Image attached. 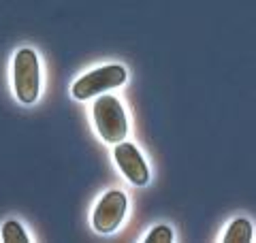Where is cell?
I'll return each mask as SVG.
<instances>
[{
    "mask_svg": "<svg viewBox=\"0 0 256 243\" xmlns=\"http://www.w3.org/2000/svg\"><path fill=\"white\" fill-rule=\"evenodd\" d=\"M13 90L18 100L34 104L41 94V62L34 50L22 47L13 58Z\"/></svg>",
    "mask_w": 256,
    "mask_h": 243,
    "instance_id": "1",
    "label": "cell"
},
{
    "mask_svg": "<svg viewBox=\"0 0 256 243\" xmlns=\"http://www.w3.org/2000/svg\"><path fill=\"white\" fill-rule=\"evenodd\" d=\"M92 120L96 126V132L102 141L116 145L126 139L128 134V118L116 96H98L92 104Z\"/></svg>",
    "mask_w": 256,
    "mask_h": 243,
    "instance_id": "2",
    "label": "cell"
},
{
    "mask_svg": "<svg viewBox=\"0 0 256 243\" xmlns=\"http://www.w3.org/2000/svg\"><path fill=\"white\" fill-rule=\"evenodd\" d=\"M128 79V72L122 64H105L100 68H94L90 72L79 77L73 88H70V94L77 100H88L92 96H100L114 88L124 86Z\"/></svg>",
    "mask_w": 256,
    "mask_h": 243,
    "instance_id": "3",
    "label": "cell"
},
{
    "mask_svg": "<svg viewBox=\"0 0 256 243\" xmlns=\"http://www.w3.org/2000/svg\"><path fill=\"white\" fill-rule=\"evenodd\" d=\"M128 209V198L122 190H109L96 202L92 212V228L96 232L109 234L122 224Z\"/></svg>",
    "mask_w": 256,
    "mask_h": 243,
    "instance_id": "4",
    "label": "cell"
},
{
    "mask_svg": "<svg viewBox=\"0 0 256 243\" xmlns=\"http://www.w3.org/2000/svg\"><path fill=\"white\" fill-rule=\"evenodd\" d=\"M114 158L118 162L120 171L124 173V177L132 186H146L150 182V168L148 162L143 158V154L139 152V148L134 143L128 141H120L114 148Z\"/></svg>",
    "mask_w": 256,
    "mask_h": 243,
    "instance_id": "5",
    "label": "cell"
},
{
    "mask_svg": "<svg viewBox=\"0 0 256 243\" xmlns=\"http://www.w3.org/2000/svg\"><path fill=\"white\" fill-rule=\"evenodd\" d=\"M254 239V226L248 218H235L224 232V243H250Z\"/></svg>",
    "mask_w": 256,
    "mask_h": 243,
    "instance_id": "6",
    "label": "cell"
},
{
    "mask_svg": "<svg viewBox=\"0 0 256 243\" xmlns=\"http://www.w3.org/2000/svg\"><path fill=\"white\" fill-rule=\"evenodd\" d=\"M0 239L2 243H30V237L24 230V226L18 220H6L2 224V230H0Z\"/></svg>",
    "mask_w": 256,
    "mask_h": 243,
    "instance_id": "7",
    "label": "cell"
},
{
    "mask_svg": "<svg viewBox=\"0 0 256 243\" xmlns=\"http://www.w3.org/2000/svg\"><path fill=\"white\" fill-rule=\"evenodd\" d=\"M173 241H175V234L171 230V226H164V224L154 226L146 237V243H173Z\"/></svg>",
    "mask_w": 256,
    "mask_h": 243,
    "instance_id": "8",
    "label": "cell"
}]
</instances>
